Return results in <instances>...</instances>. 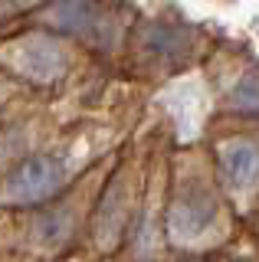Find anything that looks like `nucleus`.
Here are the masks:
<instances>
[{
    "label": "nucleus",
    "instance_id": "nucleus-3",
    "mask_svg": "<svg viewBox=\"0 0 259 262\" xmlns=\"http://www.w3.org/2000/svg\"><path fill=\"white\" fill-rule=\"evenodd\" d=\"M217 220V203L204 187H193V190H184L177 196V203L171 207V216H167V226H171L174 239H197L204 236Z\"/></svg>",
    "mask_w": 259,
    "mask_h": 262
},
{
    "label": "nucleus",
    "instance_id": "nucleus-5",
    "mask_svg": "<svg viewBox=\"0 0 259 262\" xmlns=\"http://www.w3.org/2000/svg\"><path fill=\"white\" fill-rule=\"evenodd\" d=\"M50 23H56L59 30H72V33H85L95 27V4L92 0H56L46 10Z\"/></svg>",
    "mask_w": 259,
    "mask_h": 262
},
{
    "label": "nucleus",
    "instance_id": "nucleus-6",
    "mask_svg": "<svg viewBox=\"0 0 259 262\" xmlns=\"http://www.w3.org/2000/svg\"><path fill=\"white\" fill-rule=\"evenodd\" d=\"M230 102H233V108H240V112H259V69H249L246 76L236 82Z\"/></svg>",
    "mask_w": 259,
    "mask_h": 262
},
{
    "label": "nucleus",
    "instance_id": "nucleus-4",
    "mask_svg": "<svg viewBox=\"0 0 259 262\" xmlns=\"http://www.w3.org/2000/svg\"><path fill=\"white\" fill-rule=\"evenodd\" d=\"M217 167L230 190H249L259 184V144L253 141H226L217 154Z\"/></svg>",
    "mask_w": 259,
    "mask_h": 262
},
{
    "label": "nucleus",
    "instance_id": "nucleus-1",
    "mask_svg": "<svg viewBox=\"0 0 259 262\" xmlns=\"http://www.w3.org/2000/svg\"><path fill=\"white\" fill-rule=\"evenodd\" d=\"M0 66L10 69L23 82L36 85H53L56 79L66 76V53L53 36L43 33H23L7 43H0Z\"/></svg>",
    "mask_w": 259,
    "mask_h": 262
},
{
    "label": "nucleus",
    "instance_id": "nucleus-2",
    "mask_svg": "<svg viewBox=\"0 0 259 262\" xmlns=\"http://www.w3.org/2000/svg\"><path fill=\"white\" fill-rule=\"evenodd\" d=\"M59 184H62V164L50 154H36V158H27L7 177V196L20 203H36L56 193Z\"/></svg>",
    "mask_w": 259,
    "mask_h": 262
}]
</instances>
